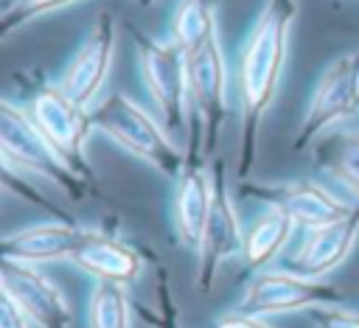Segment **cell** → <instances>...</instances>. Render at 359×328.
I'll return each mask as SVG.
<instances>
[{
    "label": "cell",
    "mask_w": 359,
    "mask_h": 328,
    "mask_svg": "<svg viewBox=\"0 0 359 328\" xmlns=\"http://www.w3.org/2000/svg\"><path fill=\"white\" fill-rule=\"evenodd\" d=\"M297 17V0H266L238 48V98H241V143H238V182L250 179L258 149L261 121L278 93L283 64L289 56V36Z\"/></svg>",
    "instance_id": "6da1fadb"
},
{
    "label": "cell",
    "mask_w": 359,
    "mask_h": 328,
    "mask_svg": "<svg viewBox=\"0 0 359 328\" xmlns=\"http://www.w3.org/2000/svg\"><path fill=\"white\" fill-rule=\"evenodd\" d=\"M90 123H93V129H98L109 140H115L121 149H126L137 160L149 163L163 177H168V179L180 177V171L185 165V151L171 140L163 121L157 115H151L146 107H140L123 90H112V93L101 95L90 107Z\"/></svg>",
    "instance_id": "7a4b0ae2"
},
{
    "label": "cell",
    "mask_w": 359,
    "mask_h": 328,
    "mask_svg": "<svg viewBox=\"0 0 359 328\" xmlns=\"http://www.w3.org/2000/svg\"><path fill=\"white\" fill-rule=\"evenodd\" d=\"M0 149H3L6 171H20L48 179L70 199L84 196L87 182L59 157V151L36 129L25 107L11 104L8 98L0 101Z\"/></svg>",
    "instance_id": "3957f363"
},
{
    "label": "cell",
    "mask_w": 359,
    "mask_h": 328,
    "mask_svg": "<svg viewBox=\"0 0 359 328\" xmlns=\"http://www.w3.org/2000/svg\"><path fill=\"white\" fill-rule=\"evenodd\" d=\"M132 39L137 45L140 81L157 118L163 121L168 135L185 132V109L191 101L185 50L171 39H157L137 28H132Z\"/></svg>",
    "instance_id": "277c9868"
},
{
    "label": "cell",
    "mask_w": 359,
    "mask_h": 328,
    "mask_svg": "<svg viewBox=\"0 0 359 328\" xmlns=\"http://www.w3.org/2000/svg\"><path fill=\"white\" fill-rule=\"evenodd\" d=\"M356 112H359V48L339 53L323 67L311 90L309 107L303 112V121L297 126V135L292 140V149L303 151L325 129L353 118Z\"/></svg>",
    "instance_id": "5b68a950"
},
{
    "label": "cell",
    "mask_w": 359,
    "mask_h": 328,
    "mask_svg": "<svg viewBox=\"0 0 359 328\" xmlns=\"http://www.w3.org/2000/svg\"><path fill=\"white\" fill-rule=\"evenodd\" d=\"M25 112L36 123V129L48 137V143L59 151V157L87 182L93 185V165L84 157V143L90 137V109L79 107L59 84H42L25 104Z\"/></svg>",
    "instance_id": "8992f818"
},
{
    "label": "cell",
    "mask_w": 359,
    "mask_h": 328,
    "mask_svg": "<svg viewBox=\"0 0 359 328\" xmlns=\"http://www.w3.org/2000/svg\"><path fill=\"white\" fill-rule=\"evenodd\" d=\"M188 64V93L194 107V121L202 126V151L216 154L222 123L227 118V62L219 34L199 42L185 53Z\"/></svg>",
    "instance_id": "52a82bcc"
},
{
    "label": "cell",
    "mask_w": 359,
    "mask_h": 328,
    "mask_svg": "<svg viewBox=\"0 0 359 328\" xmlns=\"http://www.w3.org/2000/svg\"><path fill=\"white\" fill-rule=\"evenodd\" d=\"M342 292L331 283L294 275L289 269H261L247 283L236 311L252 317H278L292 311H311L320 306H337Z\"/></svg>",
    "instance_id": "ba28073f"
},
{
    "label": "cell",
    "mask_w": 359,
    "mask_h": 328,
    "mask_svg": "<svg viewBox=\"0 0 359 328\" xmlns=\"http://www.w3.org/2000/svg\"><path fill=\"white\" fill-rule=\"evenodd\" d=\"M202 126L194 121L191 143L185 149V165L174 179L171 193V224L174 235L185 250H202L210 205H213V174H208L202 160Z\"/></svg>",
    "instance_id": "9c48e42d"
},
{
    "label": "cell",
    "mask_w": 359,
    "mask_h": 328,
    "mask_svg": "<svg viewBox=\"0 0 359 328\" xmlns=\"http://www.w3.org/2000/svg\"><path fill=\"white\" fill-rule=\"evenodd\" d=\"M241 196H250L266 207H280L303 230L334 224V221L351 216L359 205V202H345L337 193H331L328 188L309 182V179L280 182V185H261V182L247 179V182H241Z\"/></svg>",
    "instance_id": "30bf717a"
},
{
    "label": "cell",
    "mask_w": 359,
    "mask_h": 328,
    "mask_svg": "<svg viewBox=\"0 0 359 328\" xmlns=\"http://www.w3.org/2000/svg\"><path fill=\"white\" fill-rule=\"evenodd\" d=\"M210 174H213V205H210V216H208V227L199 250V272H196V289L202 294L213 289L219 269L233 255L244 252V230H247V224H241L238 210L227 193L222 160L213 163Z\"/></svg>",
    "instance_id": "8fae6325"
},
{
    "label": "cell",
    "mask_w": 359,
    "mask_h": 328,
    "mask_svg": "<svg viewBox=\"0 0 359 328\" xmlns=\"http://www.w3.org/2000/svg\"><path fill=\"white\" fill-rule=\"evenodd\" d=\"M112 59H115V22L107 11H101L56 84L67 93V98L90 109L101 98V87L109 76Z\"/></svg>",
    "instance_id": "7c38bea8"
},
{
    "label": "cell",
    "mask_w": 359,
    "mask_h": 328,
    "mask_svg": "<svg viewBox=\"0 0 359 328\" xmlns=\"http://www.w3.org/2000/svg\"><path fill=\"white\" fill-rule=\"evenodd\" d=\"M0 283L3 294H8L36 328H70V303L62 294V289L39 272V266L3 258Z\"/></svg>",
    "instance_id": "4fadbf2b"
},
{
    "label": "cell",
    "mask_w": 359,
    "mask_h": 328,
    "mask_svg": "<svg viewBox=\"0 0 359 328\" xmlns=\"http://www.w3.org/2000/svg\"><path fill=\"white\" fill-rule=\"evenodd\" d=\"M359 238V205L351 216L325 224V227H314L306 230V235L297 241V247L283 258V269L320 280L323 275L334 272L353 250Z\"/></svg>",
    "instance_id": "5bb4252c"
},
{
    "label": "cell",
    "mask_w": 359,
    "mask_h": 328,
    "mask_svg": "<svg viewBox=\"0 0 359 328\" xmlns=\"http://www.w3.org/2000/svg\"><path fill=\"white\" fill-rule=\"evenodd\" d=\"M87 227L76 224L73 219H50V221H36L28 227H20L0 241V255L6 261H20V264H50L73 255L79 241L84 238Z\"/></svg>",
    "instance_id": "9a60e30c"
},
{
    "label": "cell",
    "mask_w": 359,
    "mask_h": 328,
    "mask_svg": "<svg viewBox=\"0 0 359 328\" xmlns=\"http://www.w3.org/2000/svg\"><path fill=\"white\" fill-rule=\"evenodd\" d=\"M70 264L95 280H109L121 286H129L143 272V258L135 247L104 230H90V227L79 241V247L73 250Z\"/></svg>",
    "instance_id": "2e32d148"
},
{
    "label": "cell",
    "mask_w": 359,
    "mask_h": 328,
    "mask_svg": "<svg viewBox=\"0 0 359 328\" xmlns=\"http://www.w3.org/2000/svg\"><path fill=\"white\" fill-rule=\"evenodd\" d=\"M294 219L289 213H283L280 207H266L258 210L250 221H247V230H244V264L250 272H261L266 269L272 261H278L286 247H289V238L294 233Z\"/></svg>",
    "instance_id": "e0dca14e"
},
{
    "label": "cell",
    "mask_w": 359,
    "mask_h": 328,
    "mask_svg": "<svg viewBox=\"0 0 359 328\" xmlns=\"http://www.w3.org/2000/svg\"><path fill=\"white\" fill-rule=\"evenodd\" d=\"M213 34H219L216 0H180L177 3L171 22H168L171 42H177L188 53Z\"/></svg>",
    "instance_id": "ac0fdd59"
},
{
    "label": "cell",
    "mask_w": 359,
    "mask_h": 328,
    "mask_svg": "<svg viewBox=\"0 0 359 328\" xmlns=\"http://www.w3.org/2000/svg\"><path fill=\"white\" fill-rule=\"evenodd\" d=\"M317 163L359 199V132H331L323 137L317 143Z\"/></svg>",
    "instance_id": "d6986e66"
},
{
    "label": "cell",
    "mask_w": 359,
    "mask_h": 328,
    "mask_svg": "<svg viewBox=\"0 0 359 328\" xmlns=\"http://www.w3.org/2000/svg\"><path fill=\"white\" fill-rule=\"evenodd\" d=\"M87 328H132V303L126 286L95 280L87 297Z\"/></svg>",
    "instance_id": "ffe728a7"
},
{
    "label": "cell",
    "mask_w": 359,
    "mask_h": 328,
    "mask_svg": "<svg viewBox=\"0 0 359 328\" xmlns=\"http://www.w3.org/2000/svg\"><path fill=\"white\" fill-rule=\"evenodd\" d=\"M73 3H79V0H11L0 17V36H8L17 28H22L25 22H31L42 14L59 11L65 6H73Z\"/></svg>",
    "instance_id": "44dd1931"
},
{
    "label": "cell",
    "mask_w": 359,
    "mask_h": 328,
    "mask_svg": "<svg viewBox=\"0 0 359 328\" xmlns=\"http://www.w3.org/2000/svg\"><path fill=\"white\" fill-rule=\"evenodd\" d=\"M140 317L151 325V328H180L177 322V306H174V297H171V283H168V275L165 269H160V286H157V311L151 308H137Z\"/></svg>",
    "instance_id": "7402d4cb"
},
{
    "label": "cell",
    "mask_w": 359,
    "mask_h": 328,
    "mask_svg": "<svg viewBox=\"0 0 359 328\" xmlns=\"http://www.w3.org/2000/svg\"><path fill=\"white\" fill-rule=\"evenodd\" d=\"M314 328H359V311L345 306H320L309 311Z\"/></svg>",
    "instance_id": "603a6c76"
},
{
    "label": "cell",
    "mask_w": 359,
    "mask_h": 328,
    "mask_svg": "<svg viewBox=\"0 0 359 328\" xmlns=\"http://www.w3.org/2000/svg\"><path fill=\"white\" fill-rule=\"evenodd\" d=\"M213 328H275L266 322V317H252V314H244V311H227V314H219L213 320Z\"/></svg>",
    "instance_id": "cb8c5ba5"
},
{
    "label": "cell",
    "mask_w": 359,
    "mask_h": 328,
    "mask_svg": "<svg viewBox=\"0 0 359 328\" xmlns=\"http://www.w3.org/2000/svg\"><path fill=\"white\" fill-rule=\"evenodd\" d=\"M28 317L17 308V303L8 297V294H3L0 297V328H28Z\"/></svg>",
    "instance_id": "d4e9b609"
},
{
    "label": "cell",
    "mask_w": 359,
    "mask_h": 328,
    "mask_svg": "<svg viewBox=\"0 0 359 328\" xmlns=\"http://www.w3.org/2000/svg\"><path fill=\"white\" fill-rule=\"evenodd\" d=\"M140 3H157V0H140Z\"/></svg>",
    "instance_id": "484cf974"
}]
</instances>
